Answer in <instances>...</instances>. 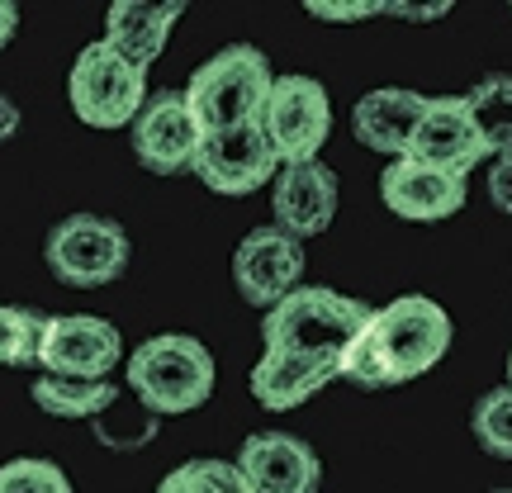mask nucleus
Masks as SVG:
<instances>
[{
    "label": "nucleus",
    "instance_id": "5701e85b",
    "mask_svg": "<svg viewBox=\"0 0 512 493\" xmlns=\"http://www.w3.org/2000/svg\"><path fill=\"white\" fill-rule=\"evenodd\" d=\"M470 427H475V441L489 456L512 460V389L508 384H503V389H489V394L475 403Z\"/></svg>",
    "mask_w": 512,
    "mask_h": 493
},
{
    "label": "nucleus",
    "instance_id": "4be33fe9",
    "mask_svg": "<svg viewBox=\"0 0 512 493\" xmlns=\"http://www.w3.org/2000/svg\"><path fill=\"white\" fill-rule=\"evenodd\" d=\"M43 313L0 304V366H38V342H43Z\"/></svg>",
    "mask_w": 512,
    "mask_h": 493
},
{
    "label": "nucleus",
    "instance_id": "1a4fd4ad",
    "mask_svg": "<svg viewBox=\"0 0 512 493\" xmlns=\"http://www.w3.org/2000/svg\"><path fill=\"white\" fill-rule=\"evenodd\" d=\"M128 138H133V157L152 176H181V171H195V162H200L204 128L181 91H157L147 95L143 114L128 124Z\"/></svg>",
    "mask_w": 512,
    "mask_h": 493
},
{
    "label": "nucleus",
    "instance_id": "423d86ee",
    "mask_svg": "<svg viewBox=\"0 0 512 493\" xmlns=\"http://www.w3.org/2000/svg\"><path fill=\"white\" fill-rule=\"evenodd\" d=\"M53 280L72 290H100L128 271V233L105 214H67L43 242Z\"/></svg>",
    "mask_w": 512,
    "mask_h": 493
},
{
    "label": "nucleus",
    "instance_id": "6ab92c4d",
    "mask_svg": "<svg viewBox=\"0 0 512 493\" xmlns=\"http://www.w3.org/2000/svg\"><path fill=\"white\" fill-rule=\"evenodd\" d=\"M114 384L110 380H62V375H38L34 403L48 418H100L114 408Z\"/></svg>",
    "mask_w": 512,
    "mask_h": 493
},
{
    "label": "nucleus",
    "instance_id": "9d476101",
    "mask_svg": "<svg viewBox=\"0 0 512 493\" xmlns=\"http://www.w3.org/2000/svg\"><path fill=\"white\" fill-rule=\"evenodd\" d=\"M304 280V242L285 228H252L233 252V285L252 309L285 304Z\"/></svg>",
    "mask_w": 512,
    "mask_h": 493
},
{
    "label": "nucleus",
    "instance_id": "2eb2a0df",
    "mask_svg": "<svg viewBox=\"0 0 512 493\" xmlns=\"http://www.w3.org/2000/svg\"><path fill=\"white\" fill-rule=\"evenodd\" d=\"M238 470L252 484V493H313L318 451L290 432H256L242 441Z\"/></svg>",
    "mask_w": 512,
    "mask_h": 493
},
{
    "label": "nucleus",
    "instance_id": "dca6fc26",
    "mask_svg": "<svg viewBox=\"0 0 512 493\" xmlns=\"http://www.w3.org/2000/svg\"><path fill=\"white\" fill-rule=\"evenodd\" d=\"M427 110V95L403 91V86H380L356 100L351 110V133L356 143L370 147V152H384V157H408L413 147V133H418V119Z\"/></svg>",
    "mask_w": 512,
    "mask_h": 493
},
{
    "label": "nucleus",
    "instance_id": "0eeeda50",
    "mask_svg": "<svg viewBox=\"0 0 512 493\" xmlns=\"http://www.w3.org/2000/svg\"><path fill=\"white\" fill-rule=\"evenodd\" d=\"M256 124L271 138L280 166L318 162V152L332 133V100L323 91V81H313V76H275Z\"/></svg>",
    "mask_w": 512,
    "mask_h": 493
},
{
    "label": "nucleus",
    "instance_id": "aec40b11",
    "mask_svg": "<svg viewBox=\"0 0 512 493\" xmlns=\"http://www.w3.org/2000/svg\"><path fill=\"white\" fill-rule=\"evenodd\" d=\"M465 105H470L479 138H484V152L489 157L512 152V76H484L475 91H465Z\"/></svg>",
    "mask_w": 512,
    "mask_h": 493
},
{
    "label": "nucleus",
    "instance_id": "6e6552de",
    "mask_svg": "<svg viewBox=\"0 0 512 493\" xmlns=\"http://www.w3.org/2000/svg\"><path fill=\"white\" fill-rule=\"evenodd\" d=\"M124 361V337L110 318L95 313H57L43 323L38 342V375L62 380H110V370Z\"/></svg>",
    "mask_w": 512,
    "mask_h": 493
},
{
    "label": "nucleus",
    "instance_id": "a878e982",
    "mask_svg": "<svg viewBox=\"0 0 512 493\" xmlns=\"http://www.w3.org/2000/svg\"><path fill=\"white\" fill-rule=\"evenodd\" d=\"M489 200L512 219V152L494 157V166H489Z\"/></svg>",
    "mask_w": 512,
    "mask_h": 493
},
{
    "label": "nucleus",
    "instance_id": "f257e3e1",
    "mask_svg": "<svg viewBox=\"0 0 512 493\" xmlns=\"http://www.w3.org/2000/svg\"><path fill=\"white\" fill-rule=\"evenodd\" d=\"M446 351H451V313L427 294H403L370 313L337 375L361 389H394L427 375Z\"/></svg>",
    "mask_w": 512,
    "mask_h": 493
},
{
    "label": "nucleus",
    "instance_id": "9b49d317",
    "mask_svg": "<svg viewBox=\"0 0 512 493\" xmlns=\"http://www.w3.org/2000/svg\"><path fill=\"white\" fill-rule=\"evenodd\" d=\"M280 171V157H275L271 138L261 133V124H242L228 128V133H204L200 162H195V176H200L214 195H252L266 181H275Z\"/></svg>",
    "mask_w": 512,
    "mask_h": 493
},
{
    "label": "nucleus",
    "instance_id": "393cba45",
    "mask_svg": "<svg viewBox=\"0 0 512 493\" xmlns=\"http://www.w3.org/2000/svg\"><path fill=\"white\" fill-rule=\"evenodd\" d=\"M309 15L328 19V24H356L370 15H389V5L380 0H309Z\"/></svg>",
    "mask_w": 512,
    "mask_h": 493
},
{
    "label": "nucleus",
    "instance_id": "4468645a",
    "mask_svg": "<svg viewBox=\"0 0 512 493\" xmlns=\"http://www.w3.org/2000/svg\"><path fill=\"white\" fill-rule=\"evenodd\" d=\"M380 195L389 204V214H399L408 223H441L460 214L470 200V185L465 176L437 171V166H422L413 157L389 162V171L380 176Z\"/></svg>",
    "mask_w": 512,
    "mask_h": 493
},
{
    "label": "nucleus",
    "instance_id": "c85d7f7f",
    "mask_svg": "<svg viewBox=\"0 0 512 493\" xmlns=\"http://www.w3.org/2000/svg\"><path fill=\"white\" fill-rule=\"evenodd\" d=\"M15 29H19V5H10V0H0V48L15 38Z\"/></svg>",
    "mask_w": 512,
    "mask_h": 493
},
{
    "label": "nucleus",
    "instance_id": "cd10ccee",
    "mask_svg": "<svg viewBox=\"0 0 512 493\" xmlns=\"http://www.w3.org/2000/svg\"><path fill=\"white\" fill-rule=\"evenodd\" d=\"M451 5H389V15H403V19H437V15H446Z\"/></svg>",
    "mask_w": 512,
    "mask_h": 493
},
{
    "label": "nucleus",
    "instance_id": "b1692460",
    "mask_svg": "<svg viewBox=\"0 0 512 493\" xmlns=\"http://www.w3.org/2000/svg\"><path fill=\"white\" fill-rule=\"evenodd\" d=\"M0 493H72V479L53 460H10L0 465Z\"/></svg>",
    "mask_w": 512,
    "mask_h": 493
},
{
    "label": "nucleus",
    "instance_id": "f03ea898",
    "mask_svg": "<svg viewBox=\"0 0 512 493\" xmlns=\"http://www.w3.org/2000/svg\"><path fill=\"white\" fill-rule=\"evenodd\" d=\"M370 304L351 299L337 290H294L285 304L266 313L261 342L266 351H294V356H313V361H332L342 370L347 347L361 337L370 323Z\"/></svg>",
    "mask_w": 512,
    "mask_h": 493
},
{
    "label": "nucleus",
    "instance_id": "bb28decb",
    "mask_svg": "<svg viewBox=\"0 0 512 493\" xmlns=\"http://www.w3.org/2000/svg\"><path fill=\"white\" fill-rule=\"evenodd\" d=\"M19 133V105L10 95H0V143H10Z\"/></svg>",
    "mask_w": 512,
    "mask_h": 493
},
{
    "label": "nucleus",
    "instance_id": "412c9836",
    "mask_svg": "<svg viewBox=\"0 0 512 493\" xmlns=\"http://www.w3.org/2000/svg\"><path fill=\"white\" fill-rule=\"evenodd\" d=\"M157 493H252L238 460H185L157 484Z\"/></svg>",
    "mask_w": 512,
    "mask_h": 493
},
{
    "label": "nucleus",
    "instance_id": "7ed1b4c3",
    "mask_svg": "<svg viewBox=\"0 0 512 493\" xmlns=\"http://www.w3.org/2000/svg\"><path fill=\"white\" fill-rule=\"evenodd\" d=\"M219 366L200 337L185 332H162L147 337L143 347L128 356V384L143 399L147 413H195L214 394Z\"/></svg>",
    "mask_w": 512,
    "mask_h": 493
},
{
    "label": "nucleus",
    "instance_id": "39448f33",
    "mask_svg": "<svg viewBox=\"0 0 512 493\" xmlns=\"http://www.w3.org/2000/svg\"><path fill=\"white\" fill-rule=\"evenodd\" d=\"M147 72L133 67L128 57H119L100 38V43H86L72 62V76H67V100H72V114L91 128H128L147 105Z\"/></svg>",
    "mask_w": 512,
    "mask_h": 493
},
{
    "label": "nucleus",
    "instance_id": "f8f14e48",
    "mask_svg": "<svg viewBox=\"0 0 512 493\" xmlns=\"http://www.w3.org/2000/svg\"><path fill=\"white\" fill-rule=\"evenodd\" d=\"M408 157L422 166H437V171H451V176H470L489 157L475 119H470L465 95H437V100L427 95V110L418 119Z\"/></svg>",
    "mask_w": 512,
    "mask_h": 493
},
{
    "label": "nucleus",
    "instance_id": "20e7f679",
    "mask_svg": "<svg viewBox=\"0 0 512 493\" xmlns=\"http://www.w3.org/2000/svg\"><path fill=\"white\" fill-rule=\"evenodd\" d=\"M271 86L275 76L266 53L252 48V43H228L190 76L185 100H190V110H195L204 133H228V128L261 119V105H266Z\"/></svg>",
    "mask_w": 512,
    "mask_h": 493
},
{
    "label": "nucleus",
    "instance_id": "a211bd4d",
    "mask_svg": "<svg viewBox=\"0 0 512 493\" xmlns=\"http://www.w3.org/2000/svg\"><path fill=\"white\" fill-rule=\"evenodd\" d=\"M332 380H337L332 361H313V356H294V351H261L252 370V399L271 413H290Z\"/></svg>",
    "mask_w": 512,
    "mask_h": 493
},
{
    "label": "nucleus",
    "instance_id": "f3484780",
    "mask_svg": "<svg viewBox=\"0 0 512 493\" xmlns=\"http://www.w3.org/2000/svg\"><path fill=\"white\" fill-rule=\"evenodd\" d=\"M181 15H185L181 0H114L110 19H105V43L147 72L162 57L166 38H171Z\"/></svg>",
    "mask_w": 512,
    "mask_h": 493
},
{
    "label": "nucleus",
    "instance_id": "ddd939ff",
    "mask_svg": "<svg viewBox=\"0 0 512 493\" xmlns=\"http://www.w3.org/2000/svg\"><path fill=\"white\" fill-rule=\"evenodd\" d=\"M271 209L275 228H285L290 238H318L337 219V176L323 162H294L280 166L271 181Z\"/></svg>",
    "mask_w": 512,
    "mask_h": 493
},
{
    "label": "nucleus",
    "instance_id": "7c9ffc66",
    "mask_svg": "<svg viewBox=\"0 0 512 493\" xmlns=\"http://www.w3.org/2000/svg\"><path fill=\"white\" fill-rule=\"evenodd\" d=\"M503 493H512V489H503Z\"/></svg>",
    "mask_w": 512,
    "mask_h": 493
},
{
    "label": "nucleus",
    "instance_id": "c756f323",
    "mask_svg": "<svg viewBox=\"0 0 512 493\" xmlns=\"http://www.w3.org/2000/svg\"><path fill=\"white\" fill-rule=\"evenodd\" d=\"M508 389H512V356H508Z\"/></svg>",
    "mask_w": 512,
    "mask_h": 493
}]
</instances>
